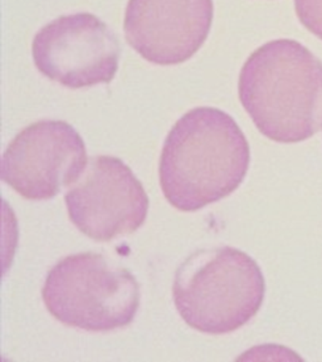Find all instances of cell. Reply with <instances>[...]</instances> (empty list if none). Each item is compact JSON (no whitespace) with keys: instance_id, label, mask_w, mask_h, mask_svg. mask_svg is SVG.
I'll return each instance as SVG.
<instances>
[{"instance_id":"1","label":"cell","mask_w":322,"mask_h":362,"mask_svg":"<svg viewBox=\"0 0 322 362\" xmlns=\"http://www.w3.org/2000/svg\"><path fill=\"white\" fill-rule=\"evenodd\" d=\"M249 163L247 137L231 115L219 108H192L166 136L160 187L171 206L197 211L236 192Z\"/></svg>"},{"instance_id":"2","label":"cell","mask_w":322,"mask_h":362,"mask_svg":"<svg viewBox=\"0 0 322 362\" xmlns=\"http://www.w3.org/2000/svg\"><path fill=\"white\" fill-rule=\"evenodd\" d=\"M239 100L272 141H306L322 129V62L294 40L255 49L242 67Z\"/></svg>"},{"instance_id":"3","label":"cell","mask_w":322,"mask_h":362,"mask_svg":"<svg viewBox=\"0 0 322 362\" xmlns=\"http://www.w3.org/2000/svg\"><path fill=\"white\" fill-rule=\"evenodd\" d=\"M266 282L252 257L232 247L197 250L176 269L173 298L184 322L199 332H234L258 313Z\"/></svg>"},{"instance_id":"4","label":"cell","mask_w":322,"mask_h":362,"mask_svg":"<svg viewBox=\"0 0 322 362\" xmlns=\"http://www.w3.org/2000/svg\"><path fill=\"white\" fill-rule=\"evenodd\" d=\"M42 298L57 321L90 332H110L135 320L140 286L117 262L98 253H79L48 272Z\"/></svg>"},{"instance_id":"5","label":"cell","mask_w":322,"mask_h":362,"mask_svg":"<svg viewBox=\"0 0 322 362\" xmlns=\"http://www.w3.org/2000/svg\"><path fill=\"white\" fill-rule=\"evenodd\" d=\"M32 56L40 74L68 88L108 85L119 69V40L100 18L76 13L45 24Z\"/></svg>"},{"instance_id":"6","label":"cell","mask_w":322,"mask_h":362,"mask_svg":"<svg viewBox=\"0 0 322 362\" xmlns=\"http://www.w3.org/2000/svg\"><path fill=\"white\" fill-rule=\"evenodd\" d=\"M85 141L58 119L29 124L6 147L1 179L28 200H50L74 185L87 166Z\"/></svg>"},{"instance_id":"7","label":"cell","mask_w":322,"mask_h":362,"mask_svg":"<svg viewBox=\"0 0 322 362\" xmlns=\"http://www.w3.org/2000/svg\"><path fill=\"white\" fill-rule=\"evenodd\" d=\"M64 202L74 226L96 242L135 233L149 213L142 181L122 160L108 155L90 158Z\"/></svg>"},{"instance_id":"8","label":"cell","mask_w":322,"mask_h":362,"mask_svg":"<svg viewBox=\"0 0 322 362\" xmlns=\"http://www.w3.org/2000/svg\"><path fill=\"white\" fill-rule=\"evenodd\" d=\"M213 16V0H129L125 38L149 62L180 64L202 48Z\"/></svg>"},{"instance_id":"9","label":"cell","mask_w":322,"mask_h":362,"mask_svg":"<svg viewBox=\"0 0 322 362\" xmlns=\"http://www.w3.org/2000/svg\"><path fill=\"white\" fill-rule=\"evenodd\" d=\"M294 11L301 24L322 40V0H294Z\"/></svg>"}]
</instances>
